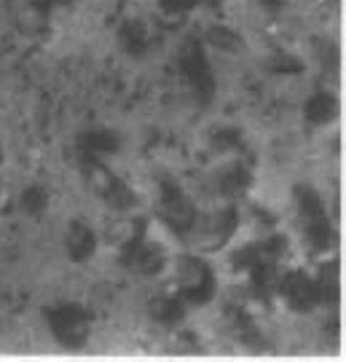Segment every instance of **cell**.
<instances>
[{
  "label": "cell",
  "mask_w": 346,
  "mask_h": 362,
  "mask_svg": "<svg viewBox=\"0 0 346 362\" xmlns=\"http://www.w3.org/2000/svg\"><path fill=\"white\" fill-rule=\"evenodd\" d=\"M295 204H298V215L304 223L306 247H311V252H328L335 242V231L322 196L311 185H298L295 188Z\"/></svg>",
  "instance_id": "cell-1"
},
{
  "label": "cell",
  "mask_w": 346,
  "mask_h": 362,
  "mask_svg": "<svg viewBox=\"0 0 346 362\" xmlns=\"http://www.w3.org/2000/svg\"><path fill=\"white\" fill-rule=\"evenodd\" d=\"M175 293L188 306H202L215 296V276L202 258H183L175 269Z\"/></svg>",
  "instance_id": "cell-2"
},
{
  "label": "cell",
  "mask_w": 346,
  "mask_h": 362,
  "mask_svg": "<svg viewBox=\"0 0 346 362\" xmlns=\"http://www.w3.org/2000/svg\"><path fill=\"white\" fill-rule=\"evenodd\" d=\"M46 325L64 346H81L89 336V317L76 303H57L46 311Z\"/></svg>",
  "instance_id": "cell-3"
},
{
  "label": "cell",
  "mask_w": 346,
  "mask_h": 362,
  "mask_svg": "<svg viewBox=\"0 0 346 362\" xmlns=\"http://www.w3.org/2000/svg\"><path fill=\"white\" fill-rule=\"evenodd\" d=\"M279 298L284 300V306L293 309L295 314H311L322 303L314 274L301 272V269L287 272L279 279Z\"/></svg>",
  "instance_id": "cell-4"
},
{
  "label": "cell",
  "mask_w": 346,
  "mask_h": 362,
  "mask_svg": "<svg viewBox=\"0 0 346 362\" xmlns=\"http://www.w3.org/2000/svg\"><path fill=\"white\" fill-rule=\"evenodd\" d=\"M124 252H127L129 258V266L137 274H142V276H158L169 266V255L167 250H164V245L151 239L148 233H142L140 239L129 247V250H124Z\"/></svg>",
  "instance_id": "cell-5"
},
{
  "label": "cell",
  "mask_w": 346,
  "mask_h": 362,
  "mask_svg": "<svg viewBox=\"0 0 346 362\" xmlns=\"http://www.w3.org/2000/svg\"><path fill=\"white\" fill-rule=\"evenodd\" d=\"M97 247H100V236H97V231L91 228L89 223L76 220V223L67 226V231H64V252H67L70 260L83 263V260H89L97 252Z\"/></svg>",
  "instance_id": "cell-6"
},
{
  "label": "cell",
  "mask_w": 346,
  "mask_h": 362,
  "mask_svg": "<svg viewBox=\"0 0 346 362\" xmlns=\"http://www.w3.org/2000/svg\"><path fill=\"white\" fill-rule=\"evenodd\" d=\"M338 110H341V103L333 91H314L308 94L306 103H304V121L308 127H330L335 118H338Z\"/></svg>",
  "instance_id": "cell-7"
},
{
  "label": "cell",
  "mask_w": 346,
  "mask_h": 362,
  "mask_svg": "<svg viewBox=\"0 0 346 362\" xmlns=\"http://www.w3.org/2000/svg\"><path fill=\"white\" fill-rule=\"evenodd\" d=\"M185 311H188V303H185L178 293H169V296H161V298H156L154 300V317L164 325L183 322Z\"/></svg>",
  "instance_id": "cell-8"
},
{
  "label": "cell",
  "mask_w": 346,
  "mask_h": 362,
  "mask_svg": "<svg viewBox=\"0 0 346 362\" xmlns=\"http://www.w3.org/2000/svg\"><path fill=\"white\" fill-rule=\"evenodd\" d=\"M83 148L89 151L91 158L103 161L108 156H113L118 151V137L110 129H94L83 137Z\"/></svg>",
  "instance_id": "cell-9"
},
{
  "label": "cell",
  "mask_w": 346,
  "mask_h": 362,
  "mask_svg": "<svg viewBox=\"0 0 346 362\" xmlns=\"http://www.w3.org/2000/svg\"><path fill=\"white\" fill-rule=\"evenodd\" d=\"M314 279H317V287H320V296H322V303H335L338 300V290H341V285H338V266L335 263H322L320 272L314 274Z\"/></svg>",
  "instance_id": "cell-10"
},
{
  "label": "cell",
  "mask_w": 346,
  "mask_h": 362,
  "mask_svg": "<svg viewBox=\"0 0 346 362\" xmlns=\"http://www.w3.org/2000/svg\"><path fill=\"white\" fill-rule=\"evenodd\" d=\"M250 188V172L239 164L229 167L223 175H220V191L226 196H239Z\"/></svg>",
  "instance_id": "cell-11"
},
{
  "label": "cell",
  "mask_w": 346,
  "mask_h": 362,
  "mask_svg": "<svg viewBox=\"0 0 346 362\" xmlns=\"http://www.w3.org/2000/svg\"><path fill=\"white\" fill-rule=\"evenodd\" d=\"M46 191L43 188H38V185H33V188H27L25 194H22V209L25 212H30V215H38V212H43V207H46Z\"/></svg>",
  "instance_id": "cell-12"
},
{
  "label": "cell",
  "mask_w": 346,
  "mask_h": 362,
  "mask_svg": "<svg viewBox=\"0 0 346 362\" xmlns=\"http://www.w3.org/2000/svg\"><path fill=\"white\" fill-rule=\"evenodd\" d=\"M209 43H212V46H218V49H223V52H233V49H239V38H236V33L223 30V27L209 35Z\"/></svg>",
  "instance_id": "cell-13"
},
{
  "label": "cell",
  "mask_w": 346,
  "mask_h": 362,
  "mask_svg": "<svg viewBox=\"0 0 346 362\" xmlns=\"http://www.w3.org/2000/svg\"><path fill=\"white\" fill-rule=\"evenodd\" d=\"M124 35H127V46H145L148 43V30L140 22H129L124 27Z\"/></svg>",
  "instance_id": "cell-14"
},
{
  "label": "cell",
  "mask_w": 346,
  "mask_h": 362,
  "mask_svg": "<svg viewBox=\"0 0 346 362\" xmlns=\"http://www.w3.org/2000/svg\"><path fill=\"white\" fill-rule=\"evenodd\" d=\"M202 0H161V8L172 16H180V13H188L191 8H196Z\"/></svg>",
  "instance_id": "cell-15"
},
{
  "label": "cell",
  "mask_w": 346,
  "mask_h": 362,
  "mask_svg": "<svg viewBox=\"0 0 346 362\" xmlns=\"http://www.w3.org/2000/svg\"><path fill=\"white\" fill-rule=\"evenodd\" d=\"M30 6L38 8V11H49L54 6H59V0H30Z\"/></svg>",
  "instance_id": "cell-16"
},
{
  "label": "cell",
  "mask_w": 346,
  "mask_h": 362,
  "mask_svg": "<svg viewBox=\"0 0 346 362\" xmlns=\"http://www.w3.org/2000/svg\"><path fill=\"white\" fill-rule=\"evenodd\" d=\"M284 3H287V0H260V6H263L266 11H279V8H284Z\"/></svg>",
  "instance_id": "cell-17"
},
{
  "label": "cell",
  "mask_w": 346,
  "mask_h": 362,
  "mask_svg": "<svg viewBox=\"0 0 346 362\" xmlns=\"http://www.w3.org/2000/svg\"><path fill=\"white\" fill-rule=\"evenodd\" d=\"M0 161H3V151H0Z\"/></svg>",
  "instance_id": "cell-18"
}]
</instances>
